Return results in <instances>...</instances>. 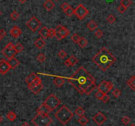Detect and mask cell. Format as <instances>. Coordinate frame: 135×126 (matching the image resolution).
<instances>
[{
    "label": "cell",
    "mask_w": 135,
    "mask_h": 126,
    "mask_svg": "<svg viewBox=\"0 0 135 126\" xmlns=\"http://www.w3.org/2000/svg\"><path fill=\"white\" fill-rule=\"evenodd\" d=\"M68 81L82 94L85 93L86 89L90 85L96 83L94 77L90 74L84 67H79L70 78H68Z\"/></svg>",
    "instance_id": "1"
},
{
    "label": "cell",
    "mask_w": 135,
    "mask_h": 126,
    "mask_svg": "<svg viewBox=\"0 0 135 126\" xmlns=\"http://www.w3.org/2000/svg\"><path fill=\"white\" fill-rule=\"evenodd\" d=\"M93 61L96 65L102 70L106 71L114 63L117 59L106 47H103L98 54H96L92 58Z\"/></svg>",
    "instance_id": "2"
},
{
    "label": "cell",
    "mask_w": 135,
    "mask_h": 126,
    "mask_svg": "<svg viewBox=\"0 0 135 126\" xmlns=\"http://www.w3.org/2000/svg\"><path fill=\"white\" fill-rule=\"evenodd\" d=\"M54 116L61 124L65 125L72 120L74 116V114L65 105H63L55 112Z\"/></svg>",
    "instance_id": "3"
},
{
    "label": "cell",
    "mask_w": 135,
    "mask_h": 126,
    "mask_svg": "<svg viewBox=\"0 0 135 126\" xmlns=\"http://www.w3.org/2000/svg\"><path fill=\"white\" fill-rule=\"evenodd\" d=\"M31 121L35 126H49L52 123L53 120L48 114H37L32 119Z\"/></svg>",
    "instance_id": "4"
},
{
    "label": "cell",
    "mask_w": 135,
    "mask_h": 126,
    "mask_svg": "<svg viewBox=\"0 0 135 126\" xmlns=\"http://www.w3.org/2000/svg\"><path fill=\"white\" fill-rule=\"evenodd\" d=\"M43 103L49 108L51 112H52L60 105L61 102L55 95H54V94H51L46 98V100H44Z\"/></svg>",
    "instance_id": "5"
},
{
    "label": "cell",
    "mask_w": 135,
    "mask_h": 126,
    "mask_svg": "<svg viewBox=\"0 0 135 126\" xmlns=\"http://www.w3.org/2000/svg\"><path fill=\"white\" fill-rule=\"evenodd\" d=\"M54 30H55V37H56L58 40L64 39L70 34L69 30L61 25H58Z\"/></svg>",
    "instance_id": "6"
},
{
    "label": "cell",
    "mask_w": 135,
    "mask_h": 126,
    "mask_svg": "<svg viewBox=\"0 0 135 126\" xmlns=\"http://www.w3.org/2000/svg\"><path fill=\"white\" fill-rule=\"evenodd\" d=\"M88 13L89 12L88 9L82 4H79L76 7V9H74V14L77 16V17L79 20L84 19L88 15Z\"/></svg>",
    "instance_id": "7"
},
{
    "label": "cell",
    "mask_w": 135,
    "mask_h": 126,
    "mask_svg": "<svg viewBox=\"0 0 135 126\" xmlns=\"http://www.w3.org/2000/svg\"><path fill=\"white\" fill-rule=\"evenodd\" d=\"M26 25L28 26V28H30L32 31L36 32L40 27L42 23L36 17L33 16L28 21Z\"/></svg>",
    "instance_id": "8"
},
{
    "label": "cell",
    "mask_w": 135,
    "mask_h": 126,
    "mask_svg": "<svg viewBox=\"0 0 135 126\" xmlns=\"http://www.w3.org/2000/svg\"><path fill=\"white\" fill-rule=\"evenodd\" d=\"M93 121L98 125H102L107 120V117L101 112H98L92 118Z\"/></svg>",
    "instance_id": "9"
},
{
    "label": "cell",
    "mask_w": 135,
    "mask_h": 126,
    "mask_svg": "<svg viewBox=\"0 0 135 126\" xmlns=\"http://www.w3.org/2000/svg\"><path fill=\"white\" fill-rule=\"evenodd\" d=\"M10 69L11 68H10L8 61L4 59H1L0 60V74L4 75L7 73L9 72Z\"/></svg>",
    "instance_id": "10"
},
{
    "label": "cell",
    "mask_w": 135,
    "mask_h": 126,
    "mask_svg": "<svg viewBox=\"0 0 135 126\" xmlns=\"http://www.w3.org/2000/svg\"><path fill=\"white\" fill-rule=\"evenodd\" d=\"M2 53L3 56H5V57H6L7 58H8L9 59L12 58V57H15V55L17 54L16 51H15V48H14V49H8V48L6 47H5L2 50Z\"/></svg>",
    "instance_id": "11"
},
{
    "label": "cell",
    "mask_w": 135,
    "mask_h": 126,
    "mask_svg": "<svg viewBox=\"0 0 135 126\" xmlns=\"http://www.w3.org/2000/svg\"><path fill=\"white\" fill-rule=\"evenodd\" d=\"M98 90L101 91L104 94H108L110 90L108 88V81H102L98 87Z\"/></svg>",
    "instance_id": "12"
},
{
    "label": "cell",
    "mask_w": 135,
    "mask_h": 126,
    "mask_svg": "<svg viewBox=\"0 0 135 126\" xmlns=\"http://www.w3.org/2000/svg\"><path fill=\"white\" fill-rule=\"evenodd\" d=\"M10 35H11L12 37L15 38H19L22 34L21 29L17 26H14L10 30Z\"/></svg>",
    "instance_id": "13"
},
{
    "label": "cell",
    "mask_w": 135,
    "mask_h": 126,
    "mask_svg": "<svg viewBox=\"0 0 135 126\" xmlns=\"http://www.w3.org/2000/svg\"><path fill=\"white\" fill-rule=\"evenodd\" d=\"M36 112H37V114H49L51 112L50 110L44 103L38 108Z\"/></svg>",
    "instance_id": "14"
},
{
    "label": "cell",
    "mask_w": 135,
    "mask_h": 126,
    "mask_svg": "<svg viewBox=\"0 0 135 126\" xmlns=\"http://www.w3.org/2000/svg\"><path fill=\"white\" fill-rule=\"evenodd\" d=\"M8 63H9V66H10V68L12 69H16V67H18V66L20 65L19 61L16 59V58H15V57H12V58L9 59Z\"/></svg>",
    "instance_id": "15"
},
{
    "label": "cell",
    "mask_w": 135,
    "mask_h": 126,
    "mask_svg": "<svg viewBox=\"0 0 135 126\" xmlns=\"http://www.w3.org/2000/svg\"><path fill=\"white\" fill-rule=\"evenodd\" d=\"M54 7H55V4L52 0H47L44 3V7L47 11H50L51 10L54 8Z\"/></svg>",
    "instance_id": "16"
},
{
    "label": "cell",
    "mask_w": 135,
    "mask_h": 126,
    "mask_svg": "<svg viewBox=\"0 0 135 126\" xmlns=\"http://www.w3.org/2000/svg\"><path fill=\"white\" fill-rule=\"evenodd\" d=\"M34 46H36L38 49H42L44 46H46V42L44 41V39L42 38H38L35 42H34Z\"/></svg>",
    "instance_id": "17"
},
{
    "label": "cell",
    "mask_w": 135,
    "mask_h": 126,
    "mask_svg": "<svg viewBox=\"0 0 135 126\" xmlns=\"http://www.w3.org/2000/svg\"><path fill=\"white\" fill-rule=\"evenodd\" d=\"M54 85L57 87H61L65 83V80L63 78L61 77H56L54 81Z\"/></svg>",
    "instance_id": "18"
},
{
    "label": "cell",
    "mask_w": 135,
    "mask_h": 126,
    "mask_svg": "<svg viewBox=\"0 0 135 126\" xmlns=\"http://www.w3.org/2000/svg\"><path fill=\"white\" fill-rule=\"evenodd\" d=\"M48 30L49 28H47L46 26H44L43 28H41L39 31V35L42 36V38L46 39L48 38Z\"/></svg>",
    "instance_id": "19"
},
{
    "label": "cell",
    "mask_w": 135,
    "mask_h": 126,
    "mask_svg": "<svg viewBox=\"0 0 135 126\" xmlns=\"http://www.w3.org/2000/svg\"><path fill=\"white\" fill-rule=\"evenodd\" d=\"M43 88V85L42 84H40L39 85H36V86H34V87H30L29 88L30 90L34 94H37L41 91V90H42Z\"/></svg>",
    "instance_id": "20"
},
{
    "label": "cell",
    "mask_w": 135,
    "mask_h": 126,
    "mask_svg": "<svg viewBox=\"0 0 135 126\" xmlns=\"http://www.w3.org/2000/svg\"><path fill=\"white\" fill-rule=\"evenodd\" d=\"M127 85L130 87L132 90H135V76L133 75L127 81Z\"/></svg>",
    "instance_id": "21"
},
{
    "label": "cell",
    "mask_w": 135,
    "mask_h": 126,
    "mask_svg": "<svg viewBox=\"0 0 135 126\" xmlns=\"http://www.w3.org/2000/svg\"><path fill=\"white\" fill-rule=\"evenodd\" d=\"M87 27H88V28L90 31L93 32L97 28L98 25H97V23L95 21H90L87 24Z\"/></svg>",
    "instance_id": "22"
},
{
    "label": "cell",
    "mask_w": 135,
    "mask_h": 126,
    "mask_svg": "<svg viewBox=\"0 0 135 126\" xmlns=\"http://www.w3.org/2000/svg\"><path fill=\"white\" fill-rule=\"evenodd\" d=\"M40 84H42V80H41L40 77H38L37 76V77L35 78V79H34V81H33L32 83L29 84V85H28V88H30V87H34V86H36V85H40Z\"/></svg>",
    "instance_id": "23"
},
{
    "label": "cell",
    "mask_w": 135,
    "mask_h": 126,
    "mask_svg": "<svg viewBox=\"0 0 135 126\" xmlns=\"http://www.w3.org/2000/svg\"><path fill=\"white\" fill-rule=\"evenodd\" d=\"M37 77V75L36 73H32L31 74H30V75L28 76V77L26 79V81L28 85H29V84H31L34 81V80L35 79V78Z\"/></svg>",
    "instance_id": "24"
},
{
    "label": "cell",
    "mask_w": 135,
    "mask_h": 126,
    "mask_svg": "<svg viewBox=\"0 0 135 126\" xmlns=\"http://www.w3.org/2000/svg\"><path fill=\"white\" fill-rule=\"evenodd\" d=\"M132 0H121L120 4L122 6H123L125 8L127 9V8H129L130 5H132Z\"/></svg>",
    "instance_id": "25"
},
{
    "label": "cell",
    "mask_w": 135,
    "mask_h": 126,
    "mask_svg": "<svg viewBox=\"0 0 135 126\" xmlns=\"http://www.w3.org/2000/svg\"><path fill=\"white\" fill-rule=\"evenodd\" d=\"M7 118L8 119L9 121H13L16 119V114L13 111L9 112L7 114Z\"/></svg>",
    "instance_id": "26"
},
{
    "label": "cell",
    "mask_w": 135,
    "mask_h": 126,
    "mask_svg": "<svg viewBox=\"0 0 135 126\" xmlns=\"http://www.w3.org/2000/svg\"><path fill=\"white\" fill-rule=\"evenodd\" d=\"M77 44L80 46V47H81L82 48H84L86 47L87 46V44H88V40L86 39L84 37H80V40H79V41Z\"/></svg>",
    "instance_id": "27"
},
{
    "label": "cell",
    "mask_w": 135,
    "mask_h": 126,
    "mask_svg": "<svg viewBox=\"0 0 135 126\" xmlns=\"http://www.w3.org/2000/svg\"><path fill=\"white\" fill-rule=\"evenodd\" d=\"M78 123H80V125H86L88 123L89 120H88V119L86 118V116H80V118L78 120Z\"/></svg>",
    "instance_id": "28"
},
{
    "label": "cell",
    "mask_w": 135,
    "mask_h": 126,
    "mask_svg": "<svg viewBox=\"0 0 135 126\" xmlns=\"http://www.w3.org/2000/svg\"><path fill=\"white\" fill-rule=\"evenodd\" d=\"M96 83L92 84L91 85H90L89 87H88V88H86L85 92L87 95H90V93H91V92H92L93 90H94L95 88H96Z\"/></svg>",
    "instance_id": "29"
},
{
    "label": "cell",
    "mask_w": 135,
    "mask_h": 126,
    "mask_svg": "<svg viewBox=\"0 0 135 126\" xmlns=\"http://www.w3.org/2000/svg\"><path fill=\"white\" fill-rule=\"evenodd\" d=\"M75 114L78 116L80 117L82 116H84L85 114V110L82 108L81 106H78V108L75 110Z\"/></svg>",
    "instance_id": "30"
},
{
    "label": "cell",
    "mask_w": 135,
    "mask_h": 126,
    "mask_svg": "<svg viewBox=\"0 0 135 126\" xmlns=\"http://www.w3.org/2000/svg\"><path fill=\"white\" fill-rule=\"evenodd\" d=\"M68 60L69 61V62H70L71 66H75V65L78 63V59H77V58H76L74 56H70V57L69 58Z\"/></svg>",
    "instance_id": "31"
},
{
    "label": "cell",
    "mask_w": 135,
    "mask_h": 126,
    "mask_svg": "<svg viewBox=\"0 0 135 126\" xmlns=\"http://www.w3.org/2000/svg\"><path fill=\"white\" fill-rule=\"evenodd\" d=\"M15 51L16 52V53L18 54V53H21V52H23V50H24V47L21 44H20V43H17L15 46Z\"/></svg>",
    "instance_id": "32"
},
{
    "label": "cell",
    "mask_w": 135,
    "mask_h": 126,
    "mask_svg": "<svg viewBox=\"0 0 135 126\" xmlns=\"http://www.w3.org/2000/svg\"><path fill=\"white\" fill-rule=\"evenodd\" d=\"M64 12H65V14H66L68 17H71L72 15L74 14V9L72 8L71 7L69 6Z\"/></svg>",
    "instance_id": "33"
},
{
    "label": "cell",
    "mask_w": 135,
    "mask_h": 126,
    "mask_svg": "<svg viewBox=\"0 0 135 126\" xmlns=\"http://www.w3.org/2000/svg\"><path fill=\"white\" fill-rule=\"evenodd\" d=\"M19 13L18 12H16V11H13L10 14V17L13 20H14V21L17 19L19 17Z\"/></svg>",
    "instance_id": "34"
},
{
    "label": "cell",
    "mask_w": 135,
    "mask_h": 126,
    "mask_svg": "<svg viewBox=\"0 0 135 126\" xmlns=\"http://www.w3.org/2000/svg\"><path fill=\"white\" fill-rule=\"evenodd\" d=\"M46 56H45L44 54H42V53L40 54L39 55L37 56L38 61H39V62H40V63L44 62V61H46Z\"/></svg>",
    "instance_id": "35"
},
{
    "label": "cell",
    "mask_w": 135,
    "mask_h": 126,
    "mask_svg": "<svg viewBox=\"0 0 135 126\" xmlns=\"http://www.w3.org/2000/svg\"><path fill=\"white\" fill-rule=\"evenodd\" d=\"M116 21L115 17L113 16V15H109V16L107 17V21L110 24H113V23H115Z\"/></svg>",
    "instance_id": "36"
},
{
    "label": "cell",
    "mask_w": 135,
    "mask_h": 126,
    "mask_svg": "<svg viewBox=\"0 0 135 126\" xmlns=\"http://www.w3.org/2000/svg\"><path fill=\"white\" fill-rule=\"evenodd\" d=\"M113 95L114 97H115V98H119L120 97L121 95V91L118 88H116L115 90H114L112 92Z\"/></svg>",
    "instance_id": "37"
},
{
    "label": "cell",
    "mask_w": 135,
    "mask_h": 126,
    "mask_svg": "<svg viewBox=\"0 0 135 126\" xmlns=\"http://www.w3.org/2000/svg\"><path fill=\"white\" fill-rule=\"evenodd\" d=\"M121 121L124 125H128L130 121V118H129L128 116H124L121 119Z\"/></svg>",
    "instance_id": "38"
},
{
    "label": "cell",
    "mask_w": 135,
    "mask_h": 126,
    "mask_svg": "<svg viewBox=\"0 0 135 126\" xmlns=\"http://www.w3.org/2000/svg\"><path fill=\"white\" fill-rule=\"evenodd\" d=\"M80 36H79V35L75 33V34H74V35L72 36L71 40L74 42L77 43H77L78 42V41H79V40H80Z\"/></svg>",
    "instance_id": "39"
},
{
    "label": "cell",
    "mask_w": 135,
    "mask_h": 126,
    "mask_svg": "<svg viewBox=\"0 0 135 126\" xmlns=\"http://www.w3.org/2000/svg\"><path fill=\"white\" fill-rule=\"evenodd\" d=\"M95 36L97 38H101L103 36V32L101 29H97L95 32Z\"/></svg>",
    "instance_id": "40"
},
{
    "label": "cell",
    "mask_w": 135,
    "mask_h": 126,
    "mask_svg": "<svg viewBox=\"0 0 135 126\" xmlns=\"http://www.w3.org/2000/svg\"><path fill=\"white\" fill-rule=\"evenodd\" d=\"M109 99H110V97H109V95H108V94H104V95L103 96L101 100L104 102V103H107V102L109 100Z\"/></svg>",
    "instance_id": "41"
},
{
    "label": "cell",
    "mask_w": 135,
    "mask_h": 126,
    "mask_svg": "<svg viewBox=\"0 0 135 126\" xmlns=\"http://www.w3.org/2000/svg\"><path fill=\"white\" fill-rule=\"evenodd\" d=\"M55 37V30L54 28H50L48 30V38H52Z\"/></svg>",
    "instance_id": "42"
},
{
    "label": "cell",
    "mask_w": 135,
    "mask_h": 126,
    "mask_svg": "<svg viewBox=\"0 0 135 126\" xmlns=\"http://www.w3.org/2000/svg\"><path fill=\"white\" fill-rule=\"evenodd\" d=\"M58 56L60 57V58H61V59H63V58H65V57L67 56V53L65 52V51L61 50L59 52Z\"/></svg>",
    "instance_id": "43"
},
{
    "label": "cell",
    "mask_w": 135,
    "mask_h": 126,
    "mask_svg": "<svg viewBox=\"0 0 135 126\" xmlns=\"http://www.w3.org/2000/svg\"><path fill=\"white\" fill-rule=\"evenodd\" d=\"M104 95V94L103 93V92H102L101 91L98 90V91L96 92V94H95V97L98 98V99H99V100H101Z\"/></svg>",
    "instance_id": "44"
},
{
    "label": "cell",
    "mask_w": 135,
    "mask_h": 126,
    "mask_svg": "<svg viewBox=\"0 0 135 126\" xmlns=\"http://www.w3.org/2000/svg\"><path fill=\"white\" fill-rule=\"evenodd\" d=\"M117 10H118V11H119V13H121V14H123V13L127 11V9L125 8V7H124L123 6H122L121 5H120L119 7H118Z\"/></svg>",
    "instance_id": "45"
},
{
    "label": "cell",
    "mask_w": 135,
    "mask_h": 126,
    "mask_svg": "<svg viewBox=\"0 0 135 126\" xmlns=\"http://www.w3.org/2000/svg\"><path fill=\"white\" fill-rule=\"evenodd\" d=\"M7 35V33L4 29H1L0 30V38L3 39L4 37Z\"/></svg>",
    "instance_id": "46"
},
{
    "label": "cell",
    "mask_w": 135,
    "mask_h": 126,
    "mask_svg": "<svg viewBox=\"0 0 135 126\" xmlns=\"http://www.w3.org/2000/svg\"><path fill=\"white\" fill-rule=\"evenodd\" d=\"M69 6H70V5H69L68 3H66V2H65V3H63V4H62L61 5V8L63 10V11H65V10L67 9L68 8V7Z\"/></svg>",
    "instance_id": "47"
},
{
    "label": "cell",
    "mask_w": 135,
    "mask_h": 126,
    "mask_svg": "<svg viewBox=\"0 0 135 126\" xmlns=\"http://www.w3.org/2000/svg\"><path fill=\"white\" fill-rule=\"evenodd\" d=\"M6 48H7L8 49H14V48H15V46L13 45V44L12 42H9V44H7L6 46Z\"/></svg>",
    "instance_id": "48"
},
{
    "label": "cell",
    "mask_w": 135,
    "mask_h": 126,
    "mask_svg": "<svg viewBox=\"0 0 135 126\" xmlns=\"http://www.w3.org/2000/svg\"><path fill=\"white\" fill-rule=\"evenodd\" d=\"M65 65L67 66V67H70V66H71V65L70 62H69V61L68 59H67V60L65 61Z\"/></svg>",
    "instance_id": "49"
},
{
    "label": "cell",
    "mask_w": 135,
    "mask_h": 126,
    "mask_svg": "<svg viewBox=\"0 0 135 126\" xmlns=\"http://www.w3.org/2000/svg\"><path fill=\"white\" fill-rule=\"evenodd\" d=\"M21 126H30V125L27 122H25V123H23Z\"/></svg>",
    "instance_id": "50"
},
{
    "label": "cell",
    "mask_w": 135,
    "mask_h": 126,
    "mask_svg": "<svg viewBox=\"0 0 135 126\" xmlns=\"http://www.w3.org/2000/svg\"><path fill=\"white\" fill-rule=\"evenodd\" d=\"M19 2H20V3H25V2L27 1V0H18Z\"/></svg>",
    "instance_id": "51"
},
{
    "label": "cell",
    "mask_w": 135,
    "mask_h": 126,
    "mask_svg": "<svg viewBox=\"0 0 135 126\" xmlns=\"http://www.w3.org/2000/svg\"><path fill=\"white\" fill-rule=\"evenodd\" d=\"M3 117H2V116H1V115H0V123H2V121H3Z\"/></svg>",
    "instance_id": "52"
},
{
    "label": "cell",
    "mask_w": 135,
    "mask_h": 126,
    "mask_svg": "<svg viewBox=\"0 0 135 126\" xmlns=\"http://www.w3.org/2000/svg\"><path fill=\"white\" fill-rule=\"evenodd\" d=\"M130 126H135V125L134 124V123H132V124H131V125H130Z\"/></svg>",
    "instance_id": "53"
},
{
    "label": "cell",
    "mask_w": 135,
    "mask_h": 126,
    "mask_svg": "<svg viewBox=\"0 0 135 126\" xmlns=\"http://www.w3.org/2000/svg\"><path fill=\"white\" fill-rule=\"evenodd\" d=\"M1 15H2V12L0 11V16H1Z\"/></svg>",
    "instance_id": "54"
},
{
    "label": "cell",
    "mask_w": 135,
    "mask_h": 126,
    "mask_svg": "<svg viewBox=\"0 0 135 126\" xmlns=\"http://www.w3.org/2000/svg\"><path fill=\"white\" fill-rule=\"evenodd\" d=\"M2 40V38H0V42H1V40Z\"/></svg>",
    "instance_id": "55"
},
{
    "label": "cell",
    "mask_w": 135,
    "mask_h": 126,
    "mask_svg": "<svg viewBox=\"0 0 135 126\" xmlns=\"http://www.w3.org/2000/svg\"><path fill=\"white\" fill-rule=\"evenodd\" d=\"M55 1H57V2H58L59 0H55Z\"/></svg>",
    "instance_id": "56"
},
{
    "label": "cell",
    "mask_w": 135,
    "mask_h": 126,
    "mask_svg": "<svg viewBox=\"0 0 135 126\" xmlns=\"http://www.w3.org/2000/svg\"><path fill=\"white\" fill-rule=\"evenodd\" d=\"M100 126H101V125H100Z\"/></svg>",
    "instance_id": "57"
}]
</instances>
